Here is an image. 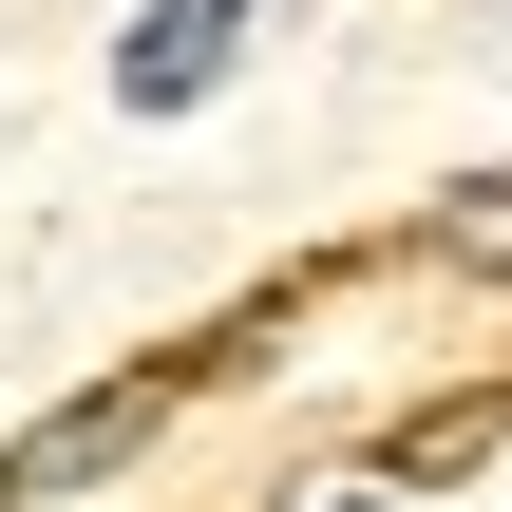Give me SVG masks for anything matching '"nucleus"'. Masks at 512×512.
<instances>
[{
    "mask_svg": "<svg viewBox=\"0 0 512 512\" xmlns=\"http://www.w3.org/2000/svg\"><path fill=\"white\" fill-rule=\"evenodd\" d=\"M152 418H171V380H95V399H57L19 456H0V512H57V494H95L114 456H152Z\"/></svg>",
    "mask_w": 512,
    "mask_h": 512,
    "instance_id": "nucleus-1",
    "label": "nucleus"
},
{
    "mask_svg": "<svg viewBox=\"0 0 512 512\" xmlns=\"http://www.w3.org/2000/svg\"><path fill=\"white\" fill-rule=\"evenodd\" d=\"M228 38H247V0H133V38H114V114H190V95L228 76Z\"/></svg>",
    "mask_w": 512,
    "mask_h": 512,
    "instance_id": "nucleus-2",
    "label": "nucleus"
},
{
    "mask_svg": "<svg viewBox=\"0 0 512 512\" xmlns=\"http://www.w3.org/2000/svg\"><path fill=\"white\" fill-rule=\"evenodd\" d=\"M418 266H456V285H512V152H494V171H456V190L418 209Z\"/></svg>",
    "mask_w": 512,
    "mask_h": 512,
    "instance_id": "nucleus-3",
    "label": "nucleus"
},
{
    "mask_svg": "<svg viewBox=\"0 0 512 512\" xmlns=\"http://www.w3.org/2000/svg\"><path fill=\"white\" fill-rule=\"evenodd\" d=\"M342 512H399V494H342Z\"/></svg>",
    "mask_w": 512,
    "mask_h": 512,
    "instance_id": "nucleus-4",
    "label": "nucleus"
}]
</instances>
